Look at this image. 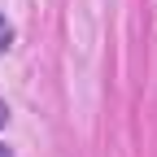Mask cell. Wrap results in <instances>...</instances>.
I'll list each match as a JSON object with an SVG mask.
<instances>
[{
    "instance_id": "obj_1",
    "label": "cell",
    "mask_w": 157,
    "mask_h": 157,
    "mask_svg": "<svg viewBox=\"0 0 157 157\" xmlns=\"http://www.w3.org/2000/svg\"><path fill=\"white\" fill-rule=\"evenodd\" d=\"M9 44H13V26L5 22V13H0V52H5Z\"/></svg>"
},
{
    "instance_id": "obj_2",
    "label": "cell",
    "mask_w": 157,
    "mask_h": 157,
    "mask_svg": "<svg viewBox=\"0 0 157 157\" xmlns=\"http://www.w3.org/2000/svg\"><path fill=\"white\" fill-rule=\"evenodd\" d=\"M0 157H13V153H9V148H5V144H0Z\"/></svg>"
},
{
    "instance_id": "obj_3",
    "label": "cell",
    "mask_w": 157,
    "mask_h": 157,
    "mask_svg": "<svg viewBox=\"0 0 157 157\" xmlns=\"http://www.w3.org/2000/svg\"><path fill=\"white\" fill-rule=\"evenodd\" d=\"M5 118H9V113H5V105H0V122H5Z\"/></svg>"
}]
</instances>
